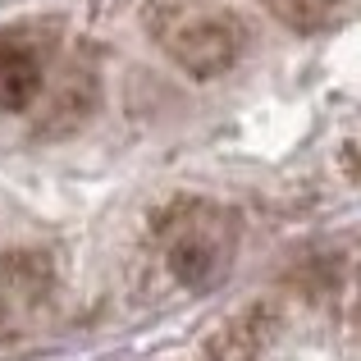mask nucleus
<instances>
[{
	"instance_id": "nucleus-1",
	"label": "nucleus",
	"mask_w": 361,
	"mask_h": 361,
	"mask_svg": "<svg viewBox=\"0 0 361 361\" xmlns=\"http://www.w3.org/2000/svg\"><path fill=\"white\" fill-rule=\"evenodd\" d=\"M165 265L178 283L202 288L224 261V220L220 215H202V206H192L188 215H169L165 224Z\"/></svg>"
},
{
	"instance_id": "nucleus-2",
	"label": "nucleus",
	"mask_w": 361,
	"mask_h": 361,
	"mask_svg": "<svg viewBox=\"0 0 361 361\" xmlns=\"http://www.w3.org/2000/svg\"><path fill=\"white\" fill-rule=\"evenodd\" d=\"M51 298V261L42 252L0 256V338L23 334Z\"/></svg>"
},
{
	"instance_id": "nucleus-3",
	"label": "nucleus",
	"mask_w": 361,
	"mask_h": 361,
	"mask_svg": "<svg viewBox=\"0 0 361 361\" xmlns=\"http://www.w3.org/2000/svg\"><path fill=\"white\" fill-rule=\"evenodd\" d=\"M169 55L178 60V69L197 73V78H215L224 73L243 51V32L233 18H192V23L174 27L165 37Z\"/></svg>"
},
{
	"instance_id": "nucleus-4",
	"label": "nucleus",
	"mask_w": 361,
	"mask_h": 361,
	"mask_svg": "<svg viewBox=\"0 0 361 361\" xmlns=\"http://www.w3.org/2000/svg\"><path fill=\"white\" fill-rule=\"evenodd\" d=\"M42 92V37L0 32V110H23Z\"/></svg>"
},
{
	"instance_id": "nucleus-5",
	"label": "nucleus",
	"mask_w": 361,
	"mask_h": 361,
	"mask_svg": "<svg viewBox=\"0 0 361 361\" xmlns=\"http://www.w3.org/2000/svg\"><path fill=\"white\" fill-rule=\"evenodd\" d=\"M274 338V311L247 307L206 338V361H256Z\"/></svg>"
},
{
	"instance_id": "nucleus-6",
	"label": "nucleus",
	"mask_w": 361,
	"mask_h": 361,
	"mask_svg": "<svg viewBox=\"0 0 361 361\" xmlns=\"http://www.w3.org/2000/svg\"><path fill=\"white\" fill-rule=\"evenodd\" d=\"M265 5L293 32H316V27H325L338 14V0H265Z\"/></svg>"
}]
</instances>
